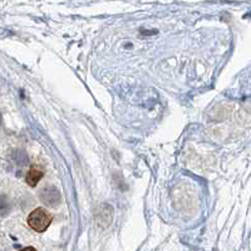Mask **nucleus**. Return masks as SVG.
Here are the masks:
<instances>
[{
	"label": "nucleus",
	"instance_id": "f257e3e1",
	"mask_svg": "<svg viewBox=\"0 0 251 251\" xmlns=\"http://www.w3.org/2000/svg\"><path fill=\"white\" fill-rule=\"evenodd\" d=\"M29 227L37 232H44L51 224V216L44 208H35L34 211L29 214L26 219Z\"/></svg>",
	"mask_w": 251,
	"mask_h": 251
},
{
	"label": "nucleus",
	"instance_id": "7ed1b4c3",
	"mask_svg": "<svg viewBox=\"0 0 251 251\" xmlns=\"http://www.w3.org/2000/svg\"><path fill=\"white\" fill-rule=\"evenodd\" d=\"M43 175H44V171L42 167H39V166L37 165H33L25 177L26 183H28L30 187H35V186L38 185V182L40 181V178L43 177Z\"/></svg>",
	"mask_w": 251,
	"mask_h": 251
},
{
	"label": "nucleus",
	"instance_id": "20e7f679",
	"mask_svg": "<svg viewBox=\"0 0 251 251\" xmlns=\"http://www.w3.org/2000/svg\"><path fill=\"white\" fill-rule=\"evenodd\" d=\"M10 211V205L5 196H0V216H6Z\"/></svg>",
	"mask_w": 251,
	"mask_h": 251
},
{
	"label": "nucleus",
	"instance_id": "39448f33",
	"mask_svg": "<svg viewBox=\"0 0 251 251\" xmlns=\"http://www.w3.org/2000/svg\"><path fill=\"white\" fill-rule=\"evenodd\" d=\"M20 251H37V250H35L34 248H25V249H23V250H20Z\"/></svg>",
	"mask_w": 251,
	"mask_h": 251
},
{
	"label": "nucleus",
	"instance_id": "f03ea898",
	"mask_svg": "<svg viewBox=\"0 0 251 251\" xmlns=\"http://www.w3.org/2000/svg\"><path fill=\"white\" fill-rule=\"evenodd\" d=\"M39 196L42 197L43 202H46L47 205H49V206H55L57 203L60 202L59 192H58L57 190H55V188H53V187L44 188Z\"/></svg>",
	"mask_w": 251,
	"mask_h": 251
}]
</instances>
